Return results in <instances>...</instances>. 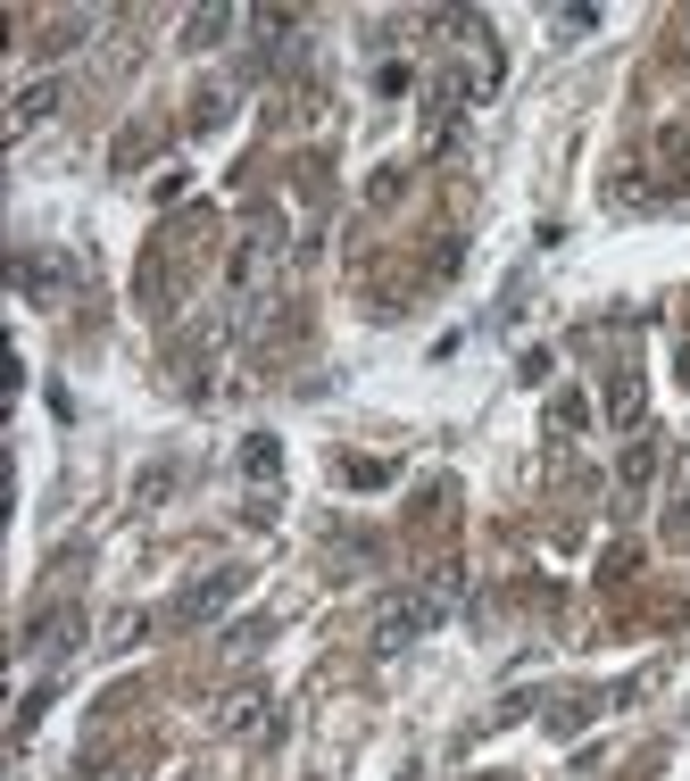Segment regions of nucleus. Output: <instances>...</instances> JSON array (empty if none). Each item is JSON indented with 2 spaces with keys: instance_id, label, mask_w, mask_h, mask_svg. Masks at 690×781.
<instances>
[{
  "instance_id": "obj_1",
  "label": "nucleus",
  "mask_w": 690,
  "mask_h": 781,
  "mask_svg": "<svg viewBox=\"0 0 690 781\" xmlns=\"http://www.w3.org/2000/svg\"><path fill=\"white\" fill-rule=\"evenodd\" d=\"M458 607V574H441L432 591H408V598H392V607L374 615V649L383 657H399V649H416V640L441 624V615Z\"/></svg>"
},
{
  "instance_id": "obj_2",
  "label": "nucleus",
  "mask_w": 690,
  "mask_h": 781,
  "mask_svg": "<svg viewBox=\"0 0 690 781\" xmlns=\"http://www.w3.org/2000/svg\"><path fill=\"white\" fill-rule=\"evenodd\" d=\"M242 582H250V574H233V565H224V574H208V582H191V591L175 598V624H208V615H224L233 598H242Z\"/></svg>"
},
{
  "instance_id": "obj_3",
  "label": "nucleus",
  "mask_w": 690,
  "mask_h": 781,
  "mask_svg": "<svg viewBox=\"0 0 690 781\" xmlns=\"http://www.w3.org/2000/svg\"><path fill=\"white\" fill-rule=\"evenodd\" d=\"M67 100V84L58 75H34V84H18V100H9V133H34V125H51V109Z\"/></svg>"
},
{
  "instance_id": "obj_4",
  "label": "nucleus",
  "mask_w": 690,
  "mask_h": 781,
  "mask_svg": "<svg viewBox=\"0 0 690 781\" xmlns=\"http://www.w3.org/2000/svg\"><path fill=\"white\" fill-rule=\"evenodd\" d=\"M84 624H75V607H42L34 624H25V657H51L58 640H75Z\"/></svg>"
},
{
  "instance_id": "obj_5",
  "label": "nucleus",
  "mask_w": 690,
  "mask_h": 781,
  "mask_svg": "<svg viewBox=\"0 0 690 781\" xmlns=\"http://www.w3.org/2000/svg\"><path fill=\"white\" fill-rule=\"evenodd\" d=\"M18 283H25L34 299H58V292L75 283V266H58V258H25V266H18Z\"/></svg>"
},
{
  "instance_id": "obj_6",
  "label": "nucleus",
  "mask_w": 690,
  "mask_h": 781,
  "mask_svg": "<svg viewBox=\"0 0 690 781\" xmlns=\"http://www.w3.org/2000/svg\"><path fill=\"white\" fill-rule=\"evenodd\" d=\"M607 425H640V374H607Z\"/></svg>"
},
{
  "instance_id": "obj_7",
  "label": "nucleus",
  "mask_w": 690,
  "mask_h": 781,
  "mask_svg": "<svg viewBox=\"0 0 690 781\" xmlns=\"http://www.w3.org/2000/svg\"><path fill=\"white\" fill-rule=\"evenodd\" d=\"M242 474H259V483H275V474H283V449L266 441V432H250V441H242Z\"/></svg>"
},
{
  "instance_id": "obj_8",
  "label": "nucleus",
  "mask_w": 690,
  "mask_h": 781,
  "mask_svg": "<svg viewBox=\"0 0 690 781\" xmlns=\"http://www.w3.org/2000/svg\"><path fill=\"white\" fill-rule=\"evenodd\" d=\"M224 34H233V9H200V18L184 25V42H191V51H208V42H224Z\"/></svg>"
},
{
  "instance_id": "obj_9",
  "label": "nucleus",
  "mask_w": 690,
  "mask_h": 781,
  "mask_svg": "<svg viewBox=\"0 0 690 781\" xmlns=\"http://www.w3.org/2000/svg\"><path fill=\"white\" fill-rule=\"evenodd\" d=\"M92 25L100 18H58L51 34H42V58H58V51H75V42H92Z\"/></svg>"
},
{
  "instance_id": "obj_10",
  "label": "nucleus",
  "mask_w": 690,
  "mask_h": 781,
  "mask_svg": "<svg viewBox=\"0 0 690 781\" xmlns=\"http://www.w3.org/2000/svg\"><path fill=\"white\" fill-rule=\"evenodd\" d=\"M392 474H399L392 458H358V465H341V483H350V491H383Z\"/></svg>"
},
{
  "instance_id": "obj_11",
  "label": "nucleus",
  "mask_w": 690,
  "mask_h": 781,
  "mask_svg": "<svg viewBox=\"0 0 690 781\" xmlns=\"http://www.w3.org/2000/svg\"><path fill=\"white\" fill-rule=\"evenodd\" d=\"M549 425H558V432H582V425H591V399H582V391H558V399H549Z\"/></svg>"
},
{
  "instance_id": "obj_12",
  "label": "nucleus",
  "mask_w": 690,
  "mask_h": 781,
  "mask_svg": "<svg viewBox=\"0 0 690 781\" xmlns=\"http://www.w3.org/2000/svg\"><path fill=\"white\" fill-rule=\"evenodd\" d=\"M616 474H624V491H640V483L657 474V449H649V441H633V449L616 458Z\"/></svg>"
},
{
  "instance_id": "obj_13",
  "label": "nucleus",
  "mask_w": 690,
  "mask_h": 781,
  "mask_svg": "<svg viewBox=\"0 0 690 781\" xmlns=\"http://www.w3.org/2000/svg\"><path fill=\"white\" fill-rule=\"evenodd\" d=\"M666 532L690 549V458H682V483H673V507H666Z\"/></svg>"
},
{
  "instance_id": "obj_14",
  "label": "nucleus",
  "mask_w": 690,
  "mask_h": 781,
  "mask_svg": "<svg viewBox=\"0 0 690 781\" xmlns=\"http://www.w3.org/2000/svg\"><path fill=\"white\" fill-rule=\"evenodd\" d=\"M167 491H175V465H150L142 483H133V507H158Z\"/></svg>"
},
{
  "instance_id": "obj_15",
  "label": "nucleus",
  "mask_w": 690,
  "mask_h": 781,
  "mask_svg": "<svg viewBox=\"0 0 690 781\" xmlns=\"http://www.w3.org/2000/svg\"><path fill=\"white\" fill-rule=\"evenodd\" d=\"M266 632H275V624H266V615H250V624H233V632H224V649H233V657H250Z\"/></svg>"
},
{
  "instance_id": "obj_16",
  "label": "nucleus",
  "mask_w": 690,
  "mask_h": 781,
  "mask_svg": "<svg viewBox=\"0 0 690 781\" xmlns=\"http://www.w3.org/2000/svg\"><path fill=\"white\" fill-rule=\"evenodd\" d=\"M259 715H266V698H250V690H242V698H233V707H224L217 724H224V732H250V724H259Z\"/></svg>"
},
{
  "instance_id": "obj_17",
  "label": "nucleus",
  "mask_w": 690,
  "mask_h": 781,
  "mask_svg": "<svg viewBox=\"0 0 690 781\" xmlns=\"http://www.w3.org/2000/svg\"><path fill=\"white\" fill-rule=\"evenodd\" d=\"M208 125H224V92H200V100H191V133H208Z\"/></svg>"
},
{
  "instance_id": "obj_18",
  "label": "nucleus",
  "mask_w": 690,
  "mask_h": 781,
  "mask_svg": "<svg viewBox=\"0 0 690 781\" xmlns=\"http://www.w3.org/2000/svg\"><path fill=\"white\" fill-rule=\"evenodd\" d=\"M673 167H682V175H690V133H673Z\"/></svg>"
}]
</instances>
